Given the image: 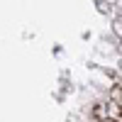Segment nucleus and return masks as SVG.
<instances>
[{"instance_id": "obj_1", "label": "nucleus", "mask_w": 122, "mask_h": 122, "mask_svg": "<svg viewBox=\"0 0 122 122\" xmlns=\"http://www.w3.org/2000/svg\"><path fill=\"white\" fill-rule=\"evenodd\" d=\"M105 110H107V120H115V122H122V105L107 100L105 103Z\"/></svg>"}, {"instance_id": "obj_2", "label": "nucleus", "mask_w": 122, "mask_h": 122, "mask_svg": "<svg viewBox=\"0 0 122 122\" xmlns=\"http://www.w3.org/2000/svg\"><path fill=\"white\" fill-rule=\"evenodd\" d=\"M115 32H117V34L122 37V17H120V20H117V22H115Z\"/></svg>"}, {"instance_id": "obj_3", "label": "nucleus", "mask_w": 122, "mask_h": 122, "mask_svg": "<svg viewBox=\"0 0 122 122\" xmlns=\"http://www.w3.org/2000/svg\"><path fill=\"white\" fill-rule=\"evenodd\" d=\"M120 49H122V46H120Z\"/></svg>"}]
</instances>
